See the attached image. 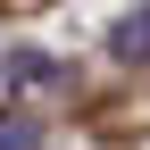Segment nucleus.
Masks as SVG:
<instances>
[{
	"mask_svg": "<svg viewBox=\"0 0 150 150\" xmlns=\"http://www.w3.org/2000/svg\"><path fill=\"white\" fill-rule=\"evenodd\" d=\"M108 50H117L125 67H134V59H150V8H125L117 25H108Z\"/></svg>",
	"mask_w": 150,
	"mask_h": 150,
	"instance_id": "1",
	"label": "nucleus"
},
{
	"mask_svg": "<svg viewBox=\"0 0 150 150\" xmlns=\"http://www.w3.org/2000/svg\"><path fill=\"white\" fill-rule=\"evenodd\" d=\"M0 150H33V117H0Z\"/></svg>",
	"mask_w": 150,
	"mask_h": 150,
	"instance_id": "2",
	"label": "nucleus"
}]
</instances>
